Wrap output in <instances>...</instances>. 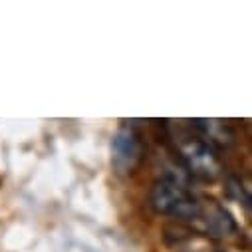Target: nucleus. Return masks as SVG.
Masks as SVG:
<instances>
[{
	"label": "nucleus",
	"mask_w": 252,
	"mask_h": 252,
	"mask_svg": "<svg viewBox=\"0 0 252 252\" xmlns=\"http://www.w3.org/2000/svg\"><path fill=\"white\" fill-rule=\"evenodd\" d=\"M201 195L193 193L179 177L167 173L159 177L149 193V205L157 215L173 217L185 226L191 224V220L197 217L201 207Z\"/></svg>",
	"instance_id": "nucleus-1"
},
{
	"label": "nucleus",
	"mask_w": 252,
	"mask_h": 252,
	"mask_svg": "<svg viewBox=\"0 0 252 252\" xmlns=\"http://www.w3.org/2000/svg\"><path fill=\"white\" fill-rule=\"evenodd\" d=\"M175 147L177 153L185 165V169L199 181H215L222 173L220 157L207 139H203L199 133H187L181 131L175 135Z\"/></svg>",
	"instance_id": "nucleus-2"
},
{
	"label": "nucleus",
	"mask_w": 252,
	"mask_h": 252,
	"mask_svg": "<svg viewBox=\"0 0 252 252\" xmlns=\"http://www.w3.org/2000/svg\"><path fill=\"white\" fill-rule=\"evenodd\" d=\"M189 228H193L197 234L207 236V238H230L238 232V222L215 199L203 197L199 213L191 220Z\"/></svg>",
	"instance_id": "nucleus-3"
},
{
	"label": "nucleus",
	"mask_w": 252,
	"mask_h": 252,
	"mask_svg": "<svg viewBox=\"0 0 252 252\" xmlns=\"http://www.w3.org/2000/svg\"><path fill=\"white\" fill-rule=\"evenodd\" d=\"M145 157V145L141 135L129 127L123 125L117 129V133L111 139V167L117 175H131Z\"/></svg>",
	"instance_id": "nucleus-4"
},
{
	"label": "nucleus",
	"mask_w": 252,
	"mask_h": 252,
	"mask_svg": "<svg viewBox=\"0 0 252 252\" xmlns=\"http://www.w3.org/2000/svg\"><path fill=\"white\" fill-rule=\"evenodd\" d=\"M193 127L197 129V133L207 139L211 145H228L232 143V131L226 127L224 123L215 121V119H193Z\"/></svg>",
	"instance_id": "nucleus-5"
}]
</instances>
